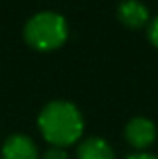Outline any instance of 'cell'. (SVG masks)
Masks as SVG:
<instances>
[{
    "label": "cell",
    "mask_w": 158,
    "mask_h": 159,
    "mask_svg": "<svg viewBox=\"0 0 158 159\" xmlns=\"http://www.w3.org/2000/svg\"><path fill=\"white\" fill-rule=\"evenodd\" d=\"M41 135L52 146L65 148L75 144L84 133V117L80 109L65 100H52L37 117Z\"/></svg>",
    "instance_id": "1"
},
{
    "label": "cell",
    "mask_w": 158,
    "mask_h": 159,
    "mask_svg": "<svg viewBox=\"0 0 158 159\" xmlns=\"http://www.w3.org/2000/svg\"><path fill=\"white\" fill-rule=\"evenodd\" d=\"M69 35L67 20L54 11H41L24 24V41L39 52L60 48Z\"/></svg>",
    "instance_id": "2"
},
{
    "label": "cell",
    "mask_w": 158,
    "mask_h": 159,
    "mask_svg": "<svg viewBox=\"0 0 158 159\" xmlns=\"http://www.w3.org/2000/svg\"><path fill=\"white\" fill-rule=\"evenodd\" d=\"M125 139L130 146L143 150L155 143L156 128H155L153 120L145 119V117H134L132 120H128V124L125 128Z\"/></svg>",
    "instance_id": "3"
},
{
    "label": "cell",
    "mask_w": 158,
    "mask_h": 159,
    "mask_svg": "<svg viewBox=\"0 0 158 159\" xmlns=\"http://www.w3.org/2000/svg\"><path fill=\"white\" fill-rule=\"evenodd\" d=\"M2 159H39V152L30 137L22 133H15L4 141Z\"/></svg>",
    "instance_id": "4"
},
{
    "label": "cell",
    "mask_w": 158,
    "mask_h": 159,
    "mask_svg": "<svg viewBox=\"0 0 158 159\" xmlns=\"http://www.w3.org/2000/svg\"><path fill=\"white\" fill-rule=\"evenodd\" d=\"M117 17L128 28H141L149 22V9L140 0H123L117 6Z\"/></svg>",
    "instance_id": "5"
},
{
    "label": "cell",
    "mask_w": 158,
    "mask_h": 159,
    "mask_svg": "<svg viewBox=\"0 0 158 159\" xmlns=\"http://www.w3.org/2000/svg\"><path fill=\"white\" fill-rule=\"evenodd\" d=\"M77 159H116V154L104 139L87 137L78 144Z\"/></svg>",
    "instance_id": "6"
},
{
    "label": "cell",
    "mask_w": 158,
    "mask_h": 159,
    "mask_svg": "<svg viewBox=\"0 0 158 159\" xmlns=\"http://www.w3.org/2000/svg\"><path fill=\"white\" fill-rule=\"evenodd\" d=\"M41 159H69V154H67L63 148L52 146V148H48V150L43 154V157Z\"/></svg>",
    "instance_id": "7"
},
{
    "label": "cell",
    "mask_w": 158,
    "mask_h": 159,
    "mask_svg": "<svg viewBox=\"0 0 158 159\" xmlns=\"http://www.w3.org/2000/svg\"><path fill=\"white\" fill-rule=\"evenodd\" d=\"M149 39H151V43L158 48V17L155 20H151V26H149Z\"/></svg>",
    "instance_id": "8"
},
{
    "label": "cell",
    "mask_w": 158,
    "mask_h": 159,
    "mask_svg": "<svg viewBox=\"0 0 158 159\" xmlns=\"http://www.w3.org/2000/svg\"><path fill=\"white\" fill-rule=\"evenodd\" d=\"M126 159H158L156 156H151V154H132Z\"/></svg>",
    "instance_id": "9"
}]
</instances>
